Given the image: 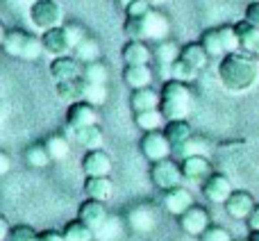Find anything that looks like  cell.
<instances>
[{
	"instance_id": "cell-1",
	"label": "cell",
	"mask_w": 259,
	"mask_h": 241,
	"mask_svg": "<svg viewBox=\"0 0 259 241\" xmlns=\"http://www.w3.org/2000/svg\"><path fill=\"white\" fill-rule=\"evenodd\" d=\"M219 82L230 94H248L259 85V59L250 53H230L219 62Z\"/></svg>"
},
{
	"instance_id": "cell-2",
	"label": "cell",
	"mask_w": 259,
	"mask_h": 241,
	"mask_svg": "<svg viewBox=\"0 0 259 241\" xmlns=\"http://www.w3.org/2000/svg\"><path fill=\"white\" fill-rule=\"evenodd\" d=\"M123 30L130 39L137 41H164L168 39L170 32V21L166 18V14H161L159 9H150L143 16H134V18H125L123 23Z\"/></svg>"
},
{
	"instance_id": "cell-3",
	"label": "cell",
	"mask_w": 259,
	"mask_h": 241,
	"mask_svg": "<svg viewBox=\"0 0 259 241\" xmlns=\"http://www.w3.org/2000/svg\"><path fill=\"white\" fill-rule=\"evenodd\" d=\"M193 107V94L187 82L166 80L159 91V112L166 120L187 118Z\"/></svg>"
},
{
	"instance_id": "cell-4",
	"label": "cell",
	"mask_w": 259,
	"mask_h": 241,
	"mask_svg": "<svg viewBox=\"0 0 259 241\" xmlns=\"http://www.w3.org/2000/svg\"><path fill=\"white\" fill-rule=\"evenodd\" d=\"M3 50L9 57L23 59V62H34V59L41 57V53H46L41 36L32 34L27 30H21V27L7 30V36L3 41Z\"/></svg>"
},
{
	"instance_id": "cell-5",
	"label": "cell",
	"mask_w": 259,
	"mask_h": 241,
	"mask_svg": "<svg viewBox=\"0 0 259 241\" xmlns=\"http://www.w3.org/2000/svg\"><path fill=\"white\" fill-rule=\"evenodd\" d=\"M27 16H30L32 27H36L39 32H48L53 27L64 25V12L57 0H36L30 5Z\"/></svg>"
},
{
	"instance_id": "cell-6",
	"label": "cell",
	"mask_w": 259,
	"mask_h": 241,
	"mask_svg": "<svg viewBox=\"0 0 259 241\" xmlns=\"http://www.w3.org/2000/svg\"><path fill=\"white\" fill-rule=\"evenodd\" d=\"M150 180L159 191H170V189L182 184V180H184L182 166H180L178 162H173L170 157L168 159L155 162V164L150 166Z\"/></svg>"
},
{
	"instance_id": "cell-7",
	"label": "cell",
	"mask_w": 259,
	"mask_h": 241,
	"mask_svg": "<svg viewBox=\"0 0 259 241\" xmlns=\"http://www.w3.org/2000/svg\"><path fill=\"white\" fill-rule=\"evenodd\" d=\"M139 148H141L143 157H146L148 162H152V164H155V162H161V159H168L170 152H173V146H170V141L166 139V134L161 132V130L143 132Z\"/></svg>"
},
{
	"instance_id": "cell-8",
	"label": "cell",
	"mask_w": 259,
	"mask_h": 241,
	"mask_svg": "<svg viewBox=\"0 0 259 241\" xmlns=\"http://www.w3.org/2000/svg\"><path fill=\"white\" fill-rule=\"evenodd\" d=\"M232 182H230L228 175L223 173H211L209 178L202 182V196L209 203H216V205H225L228 198L232 196Z\"/></svg>"
},
{
	"instance_id": "cell-9",
	"label": "cell",
	"mask_w": 259,
	"mask_h": 241,
	"mask_svg": "<svg viewBox=\"0 0 259 241\" xmlns=\"http://www.w3.org/2000/svg\"><path fill=\"white\" fill-rule=\"evenodd\" d=\"M82 71H84V64L75 55H62V57H55L50 62V75H53L55 82L82 77Z\"/></svg>"
},
{
	"instance_id": "cell-10",
	"label": "cell",
	"mask_w": 259,
	"mask_h": 241,
	"mask_svg": "<svg viewBox=\"0 0 259 241\" xmlns=\"http://www.w3.org/2000/svg\"><path fill=\"white\" fill-rule=\"evenodd\" d=\"M209 225H211L209 212L200 205H193L191 210H187L182 216H180V228H182L187 234H191V237H202Z\"/></svg>"
},
{
	"instance_id": "cell-11",
	"label": "cell",
	"mask_w": 259,
	"mask_h": 241,
	"mask_svg": "<svg viewBox=\"0 0 259 241\" xmlns=\"http://www.w3.org/2000/svg\"><path fill=\"white\" fill-rule=\"evenodd\" d=\"M98 123V112L91 103L87 100H77V103H71L66 109V125L71 130H80L87 128V125H96Z\"/></svg>"
},
{
	"instance_id": "cell-12",
	"label": "cell",
	"mask_w": 259,
	"mask_h": 241,
	"mask_svg": "<svg viewBox=\"0 0 259 241\" xmlns=\"http://www.w3.org/2000/svg\"><path fill=\"white\" fill-rule=\"evenodd\" d=\"M255 207H257V203H255V198H252V193L243 191V189L232 191V196H230L228 203H225L228 216L230 219H237V221H248V216L252 214Z\"/></svg>"
},
{
	"instance_id": "cell-13",
	"label": "cell",
	"mask_w": 259,
	"mask_h": 241,
	"mask_svg": "<svg viewBox=\"0 0 259 241\" xmlns=\"http://www.w3.org/2000/svg\"><path fill=\"white\" fill-rule=\"evenodd\" d=\"M82 171L87 178H100V175L112 173V157L109 152H105L103 148L98 150H87L82 157Z\"/></svg>"
},
{
	"instance_id": "cell-14",
	"label": "cell",
	"mask_w": 259,
	"mask_h": 241,
	"mask_svg": "<svg viewBox=\"0 0 259 241\" xmlns=\"http://www.w3.org/2000/svg\"><path fill=\"white\" fill-rule=\"evenodd\" d=\"M182 166V175L184 180H191V182H205L214 171H211V162L207 159V155H191L184 157L180 162Z\"/></svg>"
},
{
	"instance_id": "cell-15",
	"label": "cell",
	"mask_w": 259,
	"mask_h": 241,
	"mask_svg": "<svg viewBox=\"0 0 259 241\" xmlns=\"http://www.w3.org/2000/svg\"><path fill=\"white\" fill-rule=\"evenodd\" d=\"M196 205L193 203V193L189 191L187 187H175L170 189V191H164V210L168 212V214L173 216H182L187 210H191V207Z\"/></svg>"
},
{
	"instance_id": "cell-16",
	"label": "cell",
	"mask_w": 259,
	"mask_h": 241,
	"mask_svg": "<svg viewBox=\"0 0 259 241\" xmlns=\"http://www.w3.org/2000/svg\"><path fill=\"white\" fill-rule=\"evenodd\" d=\"M121 57H123V62H125V66H146V64L152 62L155 53L150 50V46H148L146 41L130 39L121 48Z\"/></svg>"
},
{
	"instance_id": "cell-17",
	"label": "cell",
	"mask_w": 259,
	"mask_h": 241,
	"mask_svg": "<svg viewBox=\"0 0 259 241\" xmlns=\"http://www.w3.org/2000/svg\"><path fill=\"white\" fill-rule=\"evenodd\" d=\"M41 41H44V50L50 53L53 57H62V55L73 53V46L66 36V30L62 27H53L48 32H41Z\"/></svg>"
},
{
	"instance_id": "cell-18",
	"label": "cell",
	"mask_w": 259,
	"mask_h": 241,
	"mask_svg": "<svg viewBox=\"0 0 259 241\" xmlns=\"http://www.w3.org/2000/svg\"><path fill=\"white\" fill-rule=\"evenodd\" d=\"M77 219H80L82 223H87L89 228H98V225H103L105 221H107V207L100 200L87 198L80 205V210H77Z\"/></svg>"
},
{
	"instance_id": "cell-19",
	"label": "cell",
	"mask_w": 259,
	"mask_h": 241,
	"mask_svg": "<svg viewBox=\"0 0 259 241\" xmlns=\"http://www.w3.org/2000/svg\"><path fill=\"white\" fill-rule=\"evenodd\" d=\"M127 223L137 232H150L157 225V214L150 205H137L127 212Z\"/></svg>"
},
{
	"instance_id": "cell-20",
	"label": "cell",
	"mask_w": 259,
	"mask_h": 241,
	"mask_svg": "<svg viewBox=\"0 0 259 241\" xmlns=\"http://www.w3.org/2000/svg\"><path fill=\"white\" fill-rule=\"evenodd\" d=\"M161 132H164V134H166V139L170 141L173 150H175V148H180V146H184V143H187L189 139L193 137V128H191V123H189L187 118L166 120V125L161 128Z\"/></svg>"
},
{
	"instance_id": "cell-21",
	"label": "cell",
	"mask_w": 259,
	"mask_h": 241,
	"mask_svg": "<svg viewBox=\"0 0 259 241\" xmlns=\"http://www.w3.org/2000/svg\"><path fill=\"white\" fill-rule=\"evenodd\" d=\"M152 53H155V59L159 62V66L164 68L166 80H170V66H173V64L180 59L182 46H178L175 41H170V39H164V41H159V44H157V48L152 50Z\"/></svg>"
},
{
	"instance_id": "cell-22",
	"label": "cell",
	"mask_w": 259,
	"mask_h": 241,
	"mask_svg": "<svg viewBox=\"0 0 259 241\" xmlns=\"http://www.w3.org/2000/svg\"><path fill=\"white\" fill-rule=\"evenodd\" d=\"M71 134L84 150H98V148H103V143H105V134H103V130H100L98 123L87 125V128H80V130H71Z\"/></svg>"
},
{
	"instance_id": "cell-23",
	"label": "cell",
	"mask_w": 259,
	"mask_h": 241,
	"mask_svg": "<svg viewBox=\"0 0 259 241\" xmlns=\"http://www.w3.org/2000/svg\"><path fill=\"white\" fill-rule=\"evenodd\" d=\"M84 193L87 198H94V200H109L114 193V182L109 180V175H100V178H87L84 180Z\"/></svg>"
},
{
	"instance_id": "cell-24",
	"label": "cell",
	"mask_w": 259,
	"mask_h": 241,
	"mask_svg": "<svg viewBox=\"0 0 259 241\" xmlns=\"http://www.w3.org/2000/svg\"><path fill=\"white\" fill-rule=\"evenodd\" d=\"M130 107L132 112H148V109H159V91L150 89H134L132 96H130Z\"/></svg>"
},
{
	"instance_id": "cell-25",
	"label": "cell",
	"mask_w": 259,
	"mask_h": 241,
	"mask_svg": "<svg viewBox=\"0 0 259 241\" xmlns=\"http://www.w3.org/2000/svg\"><path fill=\"white\" fill-rule=\"evenodd\" d=\"M55 91H57V96L62 100H66V103H77V100H84L87 80L84 77H75V80L55 82Z\"/></svg>"
},
{
	"instance_id": "cell-26",
	"label": "cell",
	"mask_w": 259,
	"mask_h": 241,
	"mask_svg": "<svg viewBox=\"0 0 259 241\" xmlns=\"http://www.w3.org/2000/svg\"><path fill=\"white\" fill-rule=\"evenodd\" d=\"M123 82L130 89H146L152 85V68L150 64L146 66H125L123 68Z\"/></svg>"
},
{
	"instance_id": "cell-27",
	"label": "cell",
	"mask_w": 259,
	"mask_h": 241,
	"mask_svg": "<svg viewBox=\"0 0 259 241\" xmlns=\"http://www.w3.org/2000/svg\"><path fill=\"white\" fill-rule=\"evenodd\" d=\"M200 44L202 48L207 50L209 57H225L228 55V48H225V41H223V32H221V25L219 27H209L200 34Z\"/></svg>"
},
{
	"instance_id": "cell-28",
	"label": "cell",
	"mask_w": 259,
	"mask_h": 241,
	"mask_svg": "<svg viewBox=\"0 0 259 241\" xmlns=\"http://www.w3.org/2000/svg\"><path fill=\"white\" fill-rule=\"evenodd\" d=\"M234 30L239 34V44H241L243 53H255L257 44H259V25H252L250 21L241 18L239 23H234Z\"/></svg>"
},
{
	"instance_id": "cell-29",
	"label": "cell",
	"mask_w": 259,
	"mask_h": 241,
	"mask_svg": "<svg viewBox=\"0 0 259 241\" xmlns=\"http://www.w3.org/2000/svg\"><path fill=\"white\" fill-rule=\"evenodd\" d=\"M180 59H184L187 64H191L193 68H198V71H202V68L209 64V55H207V50L202 48L200 41H191V44L182 46V53H180Z\"/></svg>"
},
{
	"instance_id": "cell-30",
	"label": "cell",
	"mask_w": 259,
	"mask_h": 241,
	"mask_svg": "<svg viewBox=\"0 0 259 241\" xmlns=\"http://www.w3.org/2000/svg\"><path fill=\"white\" fill-rule=\"evenodd\" d=\"M134 123H137L139 130L143 132H155V130H161L166 125V118L159 109H148V112H137L134 114Z\"/></svg>"
},
{
	"instance_id": "cell-31",
	"label": "cell",
	"mask_w": 259,
	"mask_h": 241,
	"mask_svg": "<svg viewBox=\"0 0 259 241\" xmlns=\"http://www.w3.org/2000/svg\"><path fill=\"white\" fill-rule=\"evenodd\" d=\"M75 57L80 59L82 64H91V62H100V44L98 39H94V36H87L84 41H80V44L75 46Z\"/></svg>"
},
{
	"instance_id": "cell-32",
	"label": "cell",
	"mask_w": 259,
	"mask_h": 241,
	"mask_svg": "<svg viewBox=\"0 0 259 241\" xmlns=\"http://www.w3.org/2000/svg\"><path fill=\"white\" fill-rule=\"evenodd\" d=\"M50 162H53V157H50L46 143H32L25 148V164L32 169H46Z\"/></svg>"
},
{
	"instance_id": "cell-33",
	"label": "cell",
	"mask_w": 259,
	"mask_h": 241,
	"mask_svg": "<svg viewBox=\"0 0 259 241\" xmlns=\"http://www.w3.org/2000/svg\"><path fill=\"white\" fill-rule=\"evenodd\" d=\"M62 234H64L66 241H91L94 239V228H89L87 223H82L80 219H73L64 225Z\"/></svg>"
},
{
	"instance_id": "cell-34",
	"label": "cell",
	"mask_w": 259,
	"mask_h": 241,
	"mask_svg": "<svg viewBox=\"0 0 259 241\" xmlns=\"http://www.w3.org/2000/svg\"><path fill=\"white\" fill-rule=\"evenodd\" d=\"M82 77H84L89 85H107V80H109V68H107V64H105V62L84 64Z\"/></svg>"
},
{
	"instance_id": "cell-35",
	"label": "cell",
	"mask_w": 259,
	"mask_h": 241,
	"mask_svg": "<svg viewBox=\"0 0 259 241\" xmlns=\"http://www.w3.org/2000/svg\"><path fill=\"white\" fill-rule=\"evenodd\" d=\"M46 148H48L50 157H53V162H62L68 157V152H71V146H68V139L62 137V134H50L48 139H46Z\"/></svg>"
},
{
	"instance_id": "cell-36",
	"label": "cell",
	"mask_w": 259,
	"mask_h": 241,
	"mask_svg": "<svg viewBox=\"0 0 259 241\" xmlns=\"http://www.w3.org/2000/svg\"><path fill=\"white\" fill-rule=\"evenodd\" d=\"M198 68H193L191 64H187L184 59H178V62L170 66V80H180V82H191V80H196L198 77Z\"/></svg>"
},
{
	"instance_id": "cell-37",
	"label": "cell",
	"mask_w": 259,
	"mask_h": 241,
	"mask_svg": "<svg viewBox=\"0 0 259 241\" xmlns=\"http://www.w3.org/2000/svg\"><path fill=\"white\" fill-rule=\"evenodd\" d=\"M175 155H180L184 159V157H191V155H205L207 152V143L202 141V139H198V137H191L184 146H180V148H175Z\"/></svg>"
},
{
	"instance_id": "cell-38",
	"label": "cell",
	"mask_w": 259,
	"mask_h": 241,
	"mask_svg": "<svg viewBox=\"0 0 259 241\" xmlns=\"http://www.w3.org/2000/svg\"><path fill=\"white\" fill-rule=\"evenodd\" d=\"M107 85H89L87 82V91H84V100L87 103H91L94 107H98V105H103L105 100H107Z\"/></svg>"
},
{
	"instance_id": "cell-39",
	"label": "cell",
	"mask_w": 259,
	"mask_h": 241,
	"mask_svg": "<svg viewBox=\"0 0 259 241\" xmlns=\"http://www.w3.org/2000/svg\"><path fill=\"white\" fill-rule=\"evenodd\" d=\"M64 30H66V36H68V41H71V46H73V50H75V46L80 44V41H84L87 36V30L80 25V23H75V21H68V23H64Z\"/></svg>"
},
{
	"instance_id": "cell-40",
	"label": "cell",
	"mask_w": 259,
	"mask_h": 241,
	"mask_svg": "<svg viewBox=\"0 0 259 241\" xmlns=\"http://www.w3.org/2000/svg\"><path fill=\"white\" fill-rule=\"evenodd\" d=\"M36 237H39V232H34L30 225H16V228H12L7 241H36Z\"/></svg>"
},
{
	"instance_id": "cell-41",
	"label": "cell",
	"mask_w": 259,
	"mask_h": 241,
	"mask_svg": "<svg viewBox=\"0 0 259 241\" xmlns=\"http://www.w3.org/2000/svg\"><path fill=\"white\" fill-rule=\"evenodd\" d=\"M200 241H234V239H232V234L225 228H221V225H209V228L205 230V234L200 237Z\"/></svg>"
},
{
	"instance_id": "cell-42",
	"label": "cell",
	"mask_w": 259,
	"mask_h": 241,
	"mask_svg": "<svg viewBox=\"0 0 259 241\" xmlns=\"http://www.w3.org/2000/svg\"><path fill=\"white\" fill-rule=\"evenodd\" d=\"M150 9H152V5L148 3V0H132L123 12H125V18H134V16H143V14H148Z\"/></svg>"
},
{
	"instance_id": "cell-43",
	"label": "cell",
	"mask_w": 259,
	"mask_h": 241,
	"mask_svg": "<svg viewBox=\"0 0 259 241\" xmlns=\"http://www.w3.org/2000/svg\"><path fill=\"white\" fill-rule=\"evenodd\" d=\"M243 18H246V21H250L252 25H259V0L248 3L246 12H243Z\"/></svg>"
},
{
	"instance_id": "cell-44",
	"label": "cell",
	"mask_w": 259,
	"mask_h": 241,
	"mask_svg": "<svg viewBox=\"0 0 259 241\" xmlns=\"http://www.w3.org/2000/svg\"><path fill=\"white\" fill-rule=\"evenodd\" d=\"M36 241H66V239H64V234L57 232V230H44V232H39Z\"/></svg>"
},
{
	"instance_id": "cell-45",
	"label": "cell",
	"mask_w": 259,
	"mask_h": 241,
	"mask_svg": "<svg viewBox=\"0 0 259 241\" xmlns=\"http://www.w3.org/2000/svg\"><path fill=\"white\" fill-rule=\"evenodd\" d=\"M9 169H12V157H9L5 150H0V178H3V175H7Z\"/></svg>"
},
{
	"instance_id": "cell-46",
	"label": "cell",
	"mask_w": 259,
	"mask_h": 241,
	"mask_svg": "<svg viewBox=\"0 0 259 241\" xmlns=\"http://www.w3.org/2000/svg\"><path fill=\"white\" fill-rule=\"evenodd\" d=\"M9 232H12V225H9V221L5 219L3 214H0V241H5L9 237Z\"/></svg>"
},
{
	"instance_id": "cell-47",
	"label": "cell",
	"mask_w": 259,
	"mask_h": 241,
	"mask_svg": "<svg viewBox=\"0 0 259 241\" xmlns=\"http://www.w3.org/2000/svg\"><path fill=\"white\" fill-rule=\"evenodd\" d=\"M248 228H250V230H259V205L252 210V214L248 216Z\"/></svg>"
},
{
	"instance_id": "cell-48",
	"label": "cell",
	"mask_w": 259,
	"mask_h": 241,
	"mask_svg": "<svg viewBox=\"0 0 259 241\" xmlns=\"http://www.w3.org/2000/svg\"><path fill=\"white\" fill-rule=\"evenodd\" d=\"M7 114H9V107H7V103H5V100L0 98V125L5 123V118H7Z\"/></svg>"
},
{
	"instance_id": "cell-49",
	"label": "cell",
	"mask_w": 259,
	"mask_h": 241,
	"mask_svg": "<svg viewBox=\"0 0 259 241\" xmlns=\"http://www.w3.org/2000/svg\"><path fill=\"white\" fill-rule=\"evenodd\" d=\"M5 36H7V27H5V25H3V21H0V46H3Z\"/></svg>"
},
{
	"instance_id": "cell-50",
	"label": "cell",
	"mask_w": 259,
	"mask_h": 241,
	"mask_svg": "<svg viewBox=\"0 0 259 241\" xmlns=\"http://www.w3.org/2000/svg\"><path fill=\"white\" fill-rule=\"evenodd\" d=\"M248 241H259V230H250V234H248Z\"/></svg>"
},
{
	"instance_id": "cell-51",
	"label": "cell",
	"mask_w": 259,
	"mask_h": 241,
	"mask_svg": "<svg viewBox=\"0 0 259 241\" xmlns=\"http://www.w3.org/2000/svg\"><path fill=\"white\" fill-rule=\"evenodd\" d=\"M130 3H132V0H116V5H118V7H121V9H125Z\"/></svg>"
},
{
	"instance_id": "cell-52",
	"label": "cell",
	"mask_w": 259,
	"mask_h": 241,
	"mask_svg": "<svg viewBox=\"0 0 259 241\" xmlns=\"http://www.w3.org/2000/svg\"><path fill=\"white\" fill-rule=\"evenodd\" d=\"M252 55H255V57L259 59V44H257V48H255V53H252Z\"/></svg>"
},
{
	"instance_id": "cell-53",
	"label": "cell",
	"mask_w": 259,
	"mask_h": 241,
	"mask_svg": "<svg viewBox=\"0 0 259 241\" xmlns=\"http://www.w3.org/2000/svg\"><path fill=\"white\" fill-rule=\"evenodd\" d=\"M150 5H157V3H164V0H148Z\"/></svg>"
},
{
	"instance_id": "cell-54",
	"label": "cell",
	"mask_w": 259,
	"mask_h": 241,
	"mask_svg": "<svg viewBox=\"0 0 259 241\" xmlns=\"http://www.w3.org/2000/svg\"><path fill=\"white\" fill-rule=\"evenodd\" d=\"M27 3H30V5H32V3H36V0H27Z\"/></svg>"
},
{
	"instance_id": "cell-55",
	"label": "cell",
	"mask_w": 259,
	"mask_h": 241,
	"mask_svg": "<svg viewBox=\"0 0 259 241\" xmlns=\"http://www.w3.org/2000/svg\"><path fill=\"white\" fill-rule=\"evenodd\" d=\"M241 241H248V239H241Z\"/></svg>"
}]
</instances>
